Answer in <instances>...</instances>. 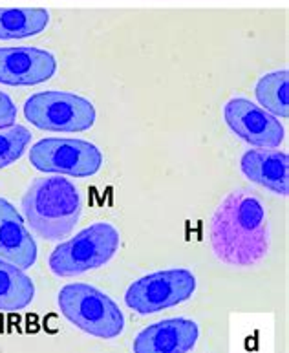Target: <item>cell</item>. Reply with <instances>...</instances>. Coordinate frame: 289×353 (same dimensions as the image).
Segmentation results:
<instances>
[{
	"instance_id": "52a82bcc",
	"label": "cell",
	"mask_w": 289,
	"mask_h": 353,
	"mask_svg": "<svg viewBox=\"0 0 289 353\" xmlns=\"http://www.w3.org/2000/svg\"><path fill=\"white\" fill-rule=\"evenodd\" d=\"M196 276L183 268L165 269L145 274L128 285L125 304L139 315H152L168 307L179 306L195 295Z\"/></svg>"
},
{
	"instance_id": "ba28073f",
	"label": "cell",
	"mask_w": 289,
	"mask_h": 353,
	"mask_svg": "<svg viewBox=\"0 0 289 353\" xmlns=\"http://www.w3.org/2000/svg\"><path fill=\"white\" fill-rule=\"evenodd\" d=\"M223 119L227 127L251 147L279 148L284 141L282 123L246 97H232L227 101L223 106Z\"/></svg>"
},
{
	"instance_id": "9a60e30c",
	"label": "cell",
	"mask_w": 289,
	"mask_h": 353,
	"mask_svg": "<svg viewBox=\"0 0 289 353\" xmlns=\"http://www.w3.org/2000/svg\"><path fill=\"white\" fill-rule=\"evenodd\" d=\"M255 95L263 110L275 117L289 116V74L288 70H279L260 77L255 86Z\"/></svg>"
},
{
	"instance_id": "5bb4252c",
	"label": "cell",
	"mask_w": 289,
	"mask_h": 353,
	"mask_svg": "<svg viewBox=\"0 0 289 353\" xmlns=\"http://www.w3.org/2000/svg\"><path fill=\"white\" fill-rule=\"evenodd\" d=\"M35 299V284L22 269L0 259V311L26 310Z\"/></svg>"
},
{
	"instance_id": "6da1fadb",
	"label": "cell",
	"mask_w": 289,
	"mask_h": 353,
	"mask_svg": "<svg viewBox=\"0 0 289 353\" xmlns=\"http://www.w3.org/2000/svg\"><path fill=\"white\" fill-rule=\"evenodd\" d=\"M209 240L220 262L232 268H252L271 248V229L262 200L248 189L232 190L210 218Z\"/></svg>"
},
{
	"instance_id": "8992f818",
	"label": "cell",
	"mask_w": 289,
	"mask_h": 353,
	"mask_svg": "<svg viewBox=\"0 0 289 353\" xmlns=\"http://www.w3.org/2000/svg\"><path fill=\"white\" fill-rule=\"evenodd\" d=\"M30 163L46 174L90 178L103 167V152L84 139L44 137L30 148Z\"/></svg>"
},
{
	"instance_id": "30bf717a",
	"label": "cell",
	"mask_w": 289,
	"mask_h": 353,
	"mask_svg": "<svg viewBox=\"0 0 289 353\" xmlns=\"http://www.w3.org/2000/svg\"><path fill=\"white\" fill-rule=\"evenodd\" d=\"M200 327L195 321L176 316L143 327L132 343V353H189L196 348Z\"/></svg>"
},
{
	"instance_id": "277c9868",
	"label": "cell",
	"mask_w": 289,
	"mask_h": 353,
	"mask_svg": "<svg viewBox=\"0 0 289 353\" xmlns=\"http://www.w3.org/2000/svg\"><path fill=\"white\" fill-rule=\"evenodd\" d=\"M121 234L108 221H95L53 249L48 268L55 276L70 279L103 268L116 256Z\"/></svg>"
},
{
	"instance_id": "7c38bea8",
	"label": "cell",
	"mask_w": 289,
	"mask_h": 353,
	"mask_svg": "<svg viewBox=\"0 0 289 353\" xmlns=\"http://www.w3.org/2000/svg\"><path fill=\"white\" fill-rule=\"evenodd\" d=\"M242 174L279 196L289 194V158L279 148H252L240 159Z\"/></svg>"
},
{
	"instance_id": "e0dca14e",
	"label": "cell",
	"mask_w": 289,
	"mask_h": 353,
	"mask_svg": "<svg viewBox=\"0 0 289 353\" xmlns=\"http://www.w3.org/2000/svg\"><path fill=\"white\" fill-rule=\"evenodd\" d=\"M17 121V106L10 95L0 90V128L13 127Z\"/></svg>"
},
{
	"instance_id": "9c48e42d",
	"label": "cell",
	"mask_w": 289,
	"mask_h": 353,
	"mask_svg": "<svg viewBox=\"0 0 289 353\" xmlns=\"http://www.w3.org/2000/svg\"><path fill=\"white\" fill-rule=\"evenodd\" d=\"M57 72L52 52L33 46L0 48V85L35 86L46 83Z\"/></svg>"
},
{
	"instance_id": "2e32d148",
	"label": "cell",
	"mask_w": 289,
	"mask_h": 353,
	"mask_svg": "<svg viewBox=\"0 0 289 353\" xmlns=\"http://www.w3.org/2000/svg\"><path fill=\"white\" fill-rule=\"evenodd\" d=\"M32 143V132L22 125L0 128V169L10 167L24 156Z\"/></svg>"
},
{
	"instance_id": "8fae6325",
	"label": "cell",
	"mask_w": 289,
	"mask_h": 353,
	"mask_svg": "<svg viewBox=\"0 0 289 353\" xmlns=\"http://www.w3.org/2000/svg\"><path fill=\"white\" fill-rule=\"evenodd\" d=\"M0 259L22 271L37 262V243L26 229L21 212L4 198H0Z\"/></svg>"
},
{
	"instance_id": "4fadbf2b",
	"label": "cell",
	"mask_w": 289,
	"mask_h": 353,
	"mask_svg": "<svg viewBox=\"0 0 289 353\" xmlns=\"http://www.w3.org/2000/svg\"><path fill=\"white\" fill-rule=\"evenodd\" d=\"M50 26V13L42 8H0V41L41 35Z\"/></svg>"
},
{
	"instance_id": "3957f363",
	"label": "cell",
	"mask_w": 289,
	"mask_h": 353,
	"mask_svg": "<svg viewBox=\"0 0 289 353\" xmlns=\"http://www.w3.org/2000/svg\"><path fill=\"white\" fill-rule=\"evenodd\" d=\"M64 319L95 339L112 341L125 332V315L116 302L101 290L83 282L66 284L57 295Z\"/></svg>"
},
{
	"instance_id": "7a4b0ae2",
	"label": "cell",
	"mask_w": 289,
	"mask_h": 353,
	"mask_svg": "<svg viewBox=\"0 0 289 353\" xmlns=\"http://www.w3.org/2000/svg\"><path fill=\"white\" fill-rule=\"evenodd\" d=\"M22 216L39 238L57 242L79 223L83 201L79 189L63 176L33 181L21 201Z\"/></svg>"
},
{
	"instance_id": "5b68a950",
	"label": "cell",
	"mask_w": 289,
	"mask_h": 353,
	"mask_svg": "<svg viewBox=\"0 0 289 353\" xmlns=\"http://www.w3.org/2000/svg\"><path fill=\"white\" fill-rule=\"evenodd\" d=\"M24 117L46 132H86L95 125V106L77 94L46 90L28 97Z\"/></svg>"
}]
</instances>
